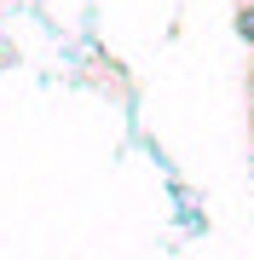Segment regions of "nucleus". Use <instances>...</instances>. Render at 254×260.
<instances>
[{"mask_svg": "<svg viewBox=\"0 0 254 260\" xmlns=\"http://www.w3.org/2000/svg\"><path fill=\"white\" fill-rule=\"evenodd\" d=\"M231 23H237V35L254 47V0H237V18H231Z\"/></svg>", "mask_w": 254, "mask_h": 260, "instance_id": "obj_1", "label": "nucleus"}]
</instances>
